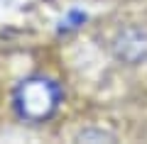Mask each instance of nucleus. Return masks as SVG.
<instances>
[{"label":"nucleus","mask_w":147,"mask_h":144,"mask_svg":"<svg viewBox=\"0 0 147 144\" xmlns=\"http://www.w3.org/2000/svg\"><path fill=\"white\" fill-rule=\"evenodd\" d=\"M115 56L125 64H140L147 59V34L140 29H125L115 39Z\"/></svg>","instance_id":"f03ea898"},{"label":"nucleus","mask_w":147,"mask_h":144,"mask_svg":"<svg viewBox=\"0 0 147 144\" xmlns=\"http://www.w3.org/2000/svg\"><path fill=\"white\" fill-rule=\"evenodd\" d=\"M12 105L17 117L25 122H47L57 115L61 105V88L47 76H30L17 83Z\"/></svg>","instance_id":"f257e3e1"}]
</instances>
